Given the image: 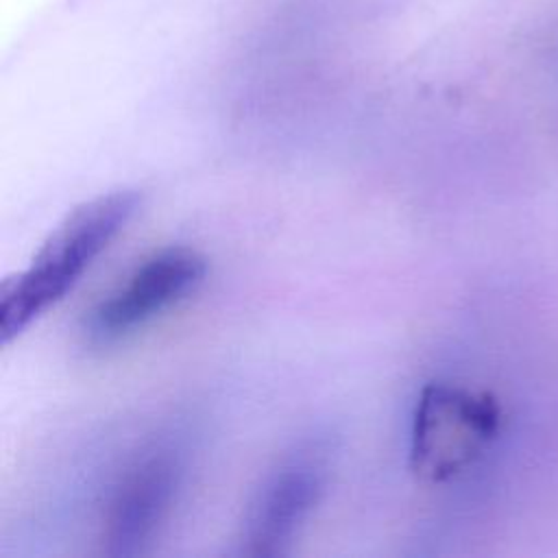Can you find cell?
<instances>
[{"label":"cell","instance_id":"cell-2","mask_svg":"<svg viewBox=\"0 0 558 558\" xmlns=\"http://www.w3.org/2000/svg\"><path fill=\"white\" fill-rule=\"evenodd\" d=\"M499 427V405L486 392L453 384L423 388L410 438L412 469L429 482H445L488 447Z\"/></svg>","mask_w":558,"mask_h":558},{"label":"cell","instance_id":"cell-3","mask_svg":"<svg viewBox=\"0 0 558 558\" xmlns=\"http://www.w3.org/2000/svg\"><path fill=\"white\" fill-rule=\"evenodd\" d=\"M207 272L205 257L187 246H168L146 257L92 312L85 333L94 344H111L185 299Z\"/></svg>","mask_w":558,"mask_h":558},{"label":"cell","instance_id":"cell-1","mask_svg":"<svg viewBox=\"0 0 558 558\" xmlns=\"http://www.w3.org/2000/svg\"><path fill=\"white\" fill-rule=\"evenodd\" d=\"M140 203L135 190L98 194L72 209L46 238L28 268L0 288V340L20 336L57 303L129 222Z\"/></svg>","mask_w":558,"mask_h":558},{"label":"cell","instance_id":"cell-5","mask_svg":"<svg viewBox=\"0 0 558 558\" xmlns=\"http://www.w3.org/2000/svg\"><path fill=\"white\" fill-rule=\"evenodd\" d=\"M179 484V462L170 451L142 458L113 493L105 541L113 556H131L155 534Z\"/></svg>","mask_w":558,"mask_h":558},{"label":"cell","instance_id":"cell-4","mask_svg":"<svg viewBox=\"0 0 558 558\" xmlns=\"http://www.w3.org/2000/svg\"><path fill=\"white\" fill-rule=\"evenodd\" d=\"M325 482L320 460L299 456L275 471L259 488L244 523V551L279 556L316 506Z\"/></svg>","mask_w":558,"mask_h":558}]
</instances>
